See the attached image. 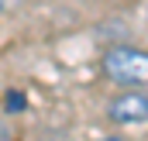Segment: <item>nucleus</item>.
<instances>
[{
  "instance_id": "nucleus-1",
  "label": "nucleus",
  "mask_w": 148,
  "mask_h": 141,
  "mask_svg": "<svg viewBox=\"0 0 148 141\" xmlns=\"http://www.w3.org/2000/svg\"><path fill=\"white\" fill-rule=\"evenodd\" d=\"M103 72L117 86H148V52L117 45L103 55Z\"/></svg>"
},
{
  "instance_id": "nucleus-2",
  "label": "nucleus",
  "mask_w": 148,
  "mask_h": 141,
  "mask_svg": "<svg viewBox=\"0 0 148 141\" xmlns=\"http://www.w3.org/2000/svg\"><path fill=\"white\" fill-rule=\"evenodd\" d=\"M107 117L121 127H141L148 124V90H131V93H117L107 103Z\"/></svg>"
},
{
  "instance_id": "nucleus-3",
  "label": "nucleus",
  "mask_w": 148,
  "mask_h": 141,
  "mask_svg": "<svg viewBox=\"0 0 148 141\" xmlns=\"http://www.w3.org/2000/svg\"><path fill=\"white\" fill-rule=\"evenodd\" d=\"M3 107H7L10 114H21V110H24V97H21V93H7Z\"/></svg>"
},
{
  "instance_id": "nucleus-4",
  "label": "nucleus",
  "mask_w": 148,
  "mask_h": 141,
  "mask_svg": "<svg viewBox=\"0 0 148 141\" xmlns=\"http://www.w3.org/2000/svg\"><path fill=\"white\" fill-rule=\"evenodd\" d=\"M0 141H10V131H7V124H0Z\"/></svg>"
},
{
  "instance_id": "nucleus-5",
  "label": "nucleus",
  "mask_w": 148,
  "mask_h": 141,
  "mask_svg": "<svg viewBox=\"0 0 148 141\" xmlns=\"http://www.w3.org/2000/svg\"><path fill=\"white\" fill-rule=\"evenodd\" d=\"M7 3H10V0H0V10H3V7H7Z\"/></svg>"
},
{
  "instance_id": "nucleus-6",
  "label": "nucleus",
  "mask_w": 148,
  "mask_h": 141,
  "mask_svg": "<svg viewBox=\"0 0 148 141\" xmlns=\"http://www.w3.org/2000/svg\"><path fill=\"white\" fill-rule=\"evenodd\" d=\"M100 141H121V138H100Z\"/></svg>"
}]
</instances>
